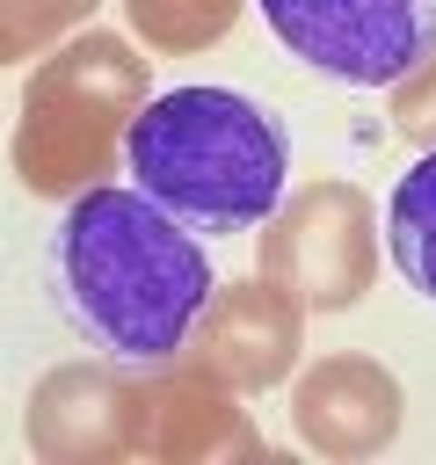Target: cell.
<instances>
[{"instance_id": "7", "label": "cell", "mask_w": 436, "mask_h": 465, "mask_svg": "<svg viewBox=\"0 0 436 465\" xmlns=\"http://www.w3.org/2000/svg\"><path fill=\"white\" fill-rule=\"evenodd\" d=\"M22 429L44 465H124L138 458V371L102 356L58 363L29 385Z\"/></svg>"}, {"instance_id": "9", "label": "cell", "mask_w": 436, "mask_h": 465, "mask_svg": "<svg viewBox=\"0 0 436 465\" xmlns=\"http://www.w3.org/2000/svg\"><path fill=\"white\" fill-rule=\"evenodd\" d=\"M189 356H203L240 392H276L305 356V305L262 269L247 283H218L189 334Z\"/></svg>"}, {"instance_id": "13", "label": "cell", "mask_w": 436, "mask_h": 465, "mask_svg": "<svg viewBox=\"0 0 436 465\" xmlns=\"http://www.w3.org/2000/svg\"><path fill=\"white\" fill-rule=\"evenodd\" d=\"M385 116H392V131H400L407 145L436 153V51H429L407 80H392V87H385Z\"/></svg>"}, {"instance_id": "12", "label": "cell", "mask_w": 436, "mask_h": 465, "mask_svg": "<svg viewBox=\"0 0 436 465\" xmlns=\"http://www.w3.org/2000/svg\"><path fill=\"white\" fill-rule=\"evenodd\" d=\"M94 7H102V0H0V58L22 65V58L58 51L65 36L87 29Z\"/></svg>"}, {"instance_id": "8", "label": "cell", "mask_w": 436, "mask_h": 465, "mask_svg": "<svg viewBox=\"0 0 436 465\" xmlns=\"http://www.w3.org/2000/svg\"><path fill=\"white\" fill-rule=\"evenodd\" d=\"M407 421V392L400 378L363 356V349H334V356H312L298 378H291V429L312 458L327 465H363L378 450H392Z\"/></svg>"}, {"instance_id": "6", "label": "cell", "mask_w": 436, "mask_h": 465, "mask_svg": "<svg viewBox=\"0 0 436 465\" xmlns=\"http://www.w3.org/2000/svg\"><path fill=\"white\" fill-rule=\"evenodd\" d=\"M203 356H167L138 371V458L153 465H247L262 458V429Z\"/></svg>"}, {"instance_id": "1", "label": "cell", "mask_w": 436, "mask_h": 465, "mask_svg": "<svg viewBox=\"0 0 436 465\" xmlns=\"http://www.w3.org/2000/svg\"><path fill=\"white\" fill-rule=\"evenodd\" d=\"M58 283L94 349L116 363H167L189 349L218 276L211 254L182 232L167 203H153L138 182L87 189L58 218Z\"/></svg>"}, {"instance_id": "11", "label": "cell", "mask_w": 436, "mask_h": 465, "mask_svg": "<svg viewBox=\"0 0 436 465\" xmlns=\"http://www.w3.org/2000/svg\"><path fill=\"white\" fill-rule=\"evenodd\" d=\"M385 247H392L407 291L436 298V153H421L400 174V189L385 203Z\"/></svg>"}, {"instance_id": "10", "label": "cell", "mask_w": 436, "mask_h": 465, "mask_svg": "<svg viewBox=\"0 0 436 465\" xmlns=\"http://www.w3.org/2000/svg\"><path fill=\"white\" fill-rule=\"evenodd\" d=\"M247 0H124V22L145 51L160 58H196L240 29Z\"/></svg>"}, {"instance_id": "2", "label": "cell", "mask_w": 436, "mask_h": 465, "mask_svg": "<svg viewBox=\"0 0 436 465\" xmlns=\"http://www.w3.org/2000/svg\"><path fill=\"white\" fill-rule=\"evenodd\" d=\"M131 182L167 203L196 232L269 225L291 189V138L283 124L233 87H167L138 109L124 138Z\"/></svg>"}, {"instance_id": "3", "label": "cell", "mask_w": 436, "mask_h": 465, "mask_svg": "<svg viewBox=\"0 0 436 465\" xmlns=\"http://www.w3.org/2000/svg\"><path fill=\"white\" fill-rule=\"evenodd\" d=\"M145 102H153V58L138 36H116V29L65 36L22 80L15 138H7L15 182L44 203H73L102 189Z\"/></svg>"}, {"instance_id": "5", "label": "cell", "mask_w": 436, "mask_h": 465, "mask_svg": "<svg viewBox=\"0 0 436 465\" xmlns=\"http://www.w3.org/2000/svg\"><path fill=\"white\" fill-rule=\"evenodd\" d=\"M269 36L342 80V87H392L436 51V0H254Z\"/></svg>"}, {"instance_id": "4", "label": "cell", "mask_w": 436, "mask_h": 465, "mask_svg": "<svg viewBox=\"0 0 436 465\" xmlns=\"http://www.w3.org/2000/svg\"><path fill=\"white\" fill-rule=\"evenodd\" d=\"M378 203L356 182H305L254 240V269L305 312H349L378 283Z\"/></svg>"}]
</instances>
